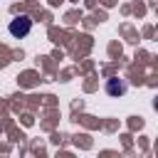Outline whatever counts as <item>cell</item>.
<instances>
[{
  "instance_id": "obj_1",
  "label": "cell",
  "mask_w": 158,
  "mask_h": 158,
  "mask_svg": "<svg viewBox=\"0 0 158 158\" xmlns=\"http://www.w3.org/2000/svg\"><path fill=\"white\" fill-rule=\"evenodd\" d=\"M30 30H32V20L27 17V15H17L12 22H10V35L12 37H27L30 35Z\"/></svg>"
}]
</instances>
